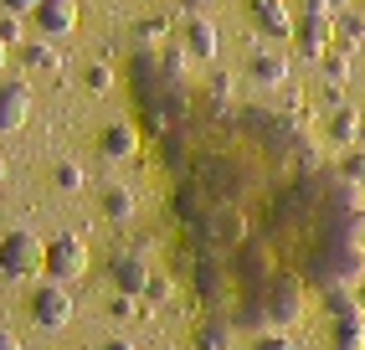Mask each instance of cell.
I'll return each mask as SVG.
<instances>
[{
    "label": "cell",
    "mask_w": 365,
    "mask_h": 350,
    "mask_svg": "<svg viewBox=\"0 0 365 350\" xmlns=\"http://www.w3.org/2000/svg\"><path fill=\"white\" fill-rule=\"evenodd\" d=\"M46 268V242L36 232H6L0 237V273L6 279H31Z\"/></svg>",
    "instance_id": "obj_1"
},
{
    "label": "cell",
    "mask_w": 365,
    "mask_h": 350,
    "mask_svg": "<svg viewBox=\"0 0 365 350\" xmlns=\"http://www.w3.org/2000/svg\"><path fill=\"white\" fill-rule=\"evenodd\" d=\"M294 41H299L304 57H324L329 46H334V11H299Z\"/></svg>",
    "instance_id": "obj_2"
},
{
    "label": "cell",
    "mask_w": 365,
    "mask_h": 350,
    "mask_svg": "<svg viewBox=\"0 0 365 350\" xmlns=\"http://www.w3.org/2000/svg\"><path fill=\"white\" fill-rule=\"evenodd\" d=\"M46 273H52L57 284H78L88 273V247L78 237H52L46 242Z\"/></svg>",
    "instance_id": "obj_3"
},
{
    "label": "cell",
    "mask_w": 365,
    "mask_h": 350,
    "mask_svg": "<svg viewBox=\"0 0 365 350\" xmlns=\"http://www.w3.org/2000/svg\"><path fill=\"white\" fill-rule=\"evenodd\" d=\"M31 319L41 324V330H62V324L72 319V294H67V284H41L36 294H31Z\"/></svg>",
    "instance_id": "obj_4"
},
{
    "label": "cell",
    "mask_w": 365,
    "mask_h": 350,
    "mask_svg": "<svg viewBox=\"0 0 365 350\" xmlns=\"http://www.w3.org/2000/svg\"><path fill=\"white\" fill-rule=\"evenodd\" d=\"M294 21H299V16H288L283 0H252V26H257L262 36L288 41V36H294Z\"/></svg>",
    "instance_id": "obj_5"
},
{
    "label": "cell",
    "mask_w": 365,
    "mask_h": 350,
    "mask_svg": "<svg viewBox=\"0 0 365 350\" xmlns=\"http://www.w3.org/2000/svg\"><path fill=\"white\" fill-rule=\"evenodd\" d=\"M36 26L46 36H67L72 26H78V0H36Z\"/></svg>",
    "instance_id": "obj_6"
},
{
    "label": "cell",
    "mask_w": 365,
    "mask_h": 350,
    "mask_svg": "<svg viewBox=\"0 0 365 350\" xmlns=\"http://www.w3.org/2000/svg\"><path fill=\"white\" fill-rule=\"evenodd\" d=\"M26 114H31V93H26V83H0V134L21 129V124H26Z\"/></svg>",
    "instance_id": "obj_7"
},
{
    "label": "cell",
    "mask_w": 365,
    "mask_h": 350,
    "mask_svg": "<svg viewBox=\"0 0 365 350\" xmlns=\"http://www.w3.org/2000/svg\"><path fill=\"white\" fill-rule=\"evenodd\" d=\"M113 284H118V294H144L150 289V263L139 253H118L113 258Z\"/></svg>",
    "instance_id": "obj_8"
},
{
    "label": "cell",
    "mask_w": 365,
    "mask_h": 350,
    "mask_svg": "<svg viewBox=\"0 0 365 350\" xmlns=\"http://www.w3.org/2000/svg\"><path fill=\"white\" fill-rule=\"evenodd\" d=\"M98 149H103V160H134L139 129H134V124H108V129L98 134Z\"/></svg>",
    "instance_id": "obj_9"
},
{
    "label": "cell",
    "mask_w": 365,
    "mask_h": 350,
    "mask_svg": "<svg viewBox=\"0 0 365 350\" xmlns=\"http://www.w3.org/2000/svg\"><path fill=\"white\" fill-rule=\"evenodd\" d=\"M247 78H252L257 88H278V83L288 78V57H283V52H252Z\"/></svg>",
    "instance_id": "obj_10"
},
{
    "label": "cell",
    "mask_w": 365,
    "mask_h": 350,
    "mask_svg": "<svg viewBox=\"0 0 365 350\" xmlns=\"http://www.w3.org/2000/svg\"><path fill=\"white\" fill-rule=\"evenodd\" d=\"M329 345H334V350H365V309H355V314H334Z\"/></svg>",
    "instance_id": "obj_11"
},
{
    "label": "cell",
    "mask_w": 365,
    "mask_h": 350,
    "mask_svg": "<svg viewBox=\"0 0 365 350\" xmlns=\"http://www.w3.org/2000/svg\"><path fill=\"white\" fill-rule=\"evenodd\" d=\"M180 41H185L190 57H216V26H211L206 16H190L185 31H180Z\"/></svg>",
    "instance_id": "obj_12"
},
{
    "label": "cell",
    "mask_w": 365,
    "mask_h": 350,
    "mask_svg": "<svg viewBox=\"0 0 365 350\" xmlns=\"http://www.w3.org/2000/svg\"><path fill=\"white\" fill-rule=\"evenodd\" d=\"M365 41V11H334V46H345V52H355V46Z\"/></svg>",
    "instance_id": "obj_13"
},
{
    "label": "cell",
    "mask_w": 365,
    "mask_h": 350,
    "mask_svg": "<svg viewBox=\"0 0 365 350\" xmlns=\"http://www.w3.org/2000/svg\"><path fill=\"white\" fill-rule=\"evenodd\" d=\"M103 216L108 221H129L134 216V191L129 186H103Z\"/></svg>",
    "instance_id": "obj_14"
},
{
    "label": "cell",
    "mask_w": 365,
    "mask_h": 350,
    "mask_svg": "<svg viewBox=\"0 0 365 350\" xmlns=\"http://www.w3.org/2000/svg\"><path fill=\"white\" fill-rule=\"evenodd\" d=\"M355 134H360V114L355 109H334L329 114V139L334 144H355Z\"/></svg>",
    "instance_id": "obj_15"
},
{
    "label": "cell",
    "mask_w": 365,
    "mask_h": 350,
    "mask_svg": "<svg viewBox=\"0 0 365 350\" xmlns=\"http://www.w3.org/2000/svg\"><path fill=\"white\" fill-rule=\"evenodd\" d=\"M83 181H88L83 165H72V160H62V165L52 170V186H57V191H83Z\"/></svg>",
    "instance_id": "obj_16"
},
{
    "label": "cell",
    "mask_w": 365,
    "mask_h": 350,
    "mask_svg": "<svg viewBox=\"0 0 365 350\" xmlns=\"http://www.w3.org/2000/svg\"><path fill=\"white\" fill-rule=\"evenodd\" d=\"M319 62H324V72H329L334 83H345V78H350V57H345V46H339V52H324Z\"/></svg>",
    "instance_id": "obj_17"
},
{
    "label": "cell",
    "mask_w": 365,
    "mask_h": 350,
    "mask_svg": "<svg viewBox=\"0 0 365 350\" xmlns=\"http://www.w3.org/2000/svg\"><path fill=\"white\" fill-rule=\"evenodd\" d=\"M83 83H88V88H93V93H108V88H113V72H108V67H103V62H93V67H88V72H83Z\"/></svg>",
    "instance_id": "obj_18"
},
{
    "label": "cell",
    "mask_w": 365,
    "mask_h": 350,
    "mask_svg": "<svg viewBox=\"0 0 365 350\" xmlns=\"http://www.w3.org/2000/svg\"><path fill=\"white\" fill-rule=\"evenodd\" d=\"M0 41H6V46H16V41H21V21H16V11L0 16Z\"/></svg>",
    "instance_id": "obj_19"
},
{
    "label": "cell",
    "mask_w": 365,
    "mask_h": 350,
    "mask_svg": "<svg viewBox=\"0 0 365 350\" xmlns=\"http://www.w3.org/2000/svg\"><path fill=\"white\" fill-rule=\"evenodd\" d=\"M196 345H201V350H227V335L216 330V324H206V330L196 335Z\"/></svg>",
    "instance_id": "obj_20"
},
{
    "label": "cell",
    "mask_w": 365,
    "mask_h": 350,
    "mask_svg": "<svg viewBox=\"0 0 365 350\" xmlns=\"http://www.w3.org/2000/svg\"><path fill=\"white\" fill-rule=\"evenodd\" d=\"M26 62L31 67H57V52H46V46H26Z\"/></svg>",
    "instance_id": "obj_21"
},
{
    "label": "cell",
    "mask_w": 365,
    "mask_h": 350,
    "mask_svg": "<svg viewBox=\"0 0 365 350\" xmlns=\"http://www.w3.org/2000/svg\"><path fill=\"white\" fill-rule=\"evenodd\" d=\"M252 350H294V340H288V335H257Z\"/></svg>",
    "instance_id": "obj_22"
},
{
    "label": "cell",
    "mask_w": 365,
    "mask_h": 350,
    "mask_svg": "<svg viewBox=\"0 0 365 350\" xmlns=\"http://www.w3.org/2000/svg\"><path fill=\"white\" fill-rule=\"evenodd\" d=\"M345 175L355 186H365V155H345Z\"/></svg>",
    "instance_id": "obj_23"
},
{
    "label": "cell",
    "mask_w": 365,
    "mask_h": 350,
    "mask_svg": "<svg viewBox=\"0 0 365 350\" xmlns=\"http://www.w3.org/2000/svg\"><path fill=\"white\" fill-rule=\"evenodd\" d=\"M108 314H113V319H129V314H134V294H118L113 304H108Z\"/></svg>",
    "instance_id": "obj_24"
},
{
    "label": "cell",
    "mask_w": 365,
    "mask_h": 350,
    "mask_svg": "<svg viewBox=\"0 0 365 350\" xmlns=\"http://www.w3.org/2000/svg\"><path fill=\"white\" fill-rule=\"evenodd\" d=\"M299 11H345V0H299Z\"/></svg>",
    "instance_id": "obj_25"
},
{
    "label": "cell",
    "mask_w": 365,
    "mask_h": 350,
    "mask_svg": "<svg viewBox=\"0 0 365 350\" xmlns=\"http://www.w3.org/2000/svg\"><path fill=\"white\" fill-rule=\"evenodd\" d=\"M165 36V21H144L139 26V41H160Z\"/></svg>",
    "instance_id": "obj_26"
},
{
    "label": "cell",
    "mask_w": 365,
    "mask_h": 350,
    "mask_svg": "<svg viewBox=\"0 0 365 350\" xmlns=\"http://www.w3.org/2000/svg\"><path fill=\"white\" fill-rule=\"evenodd\" d=\"M144 299H155V304H160V299H170V284H165V279H150V289H144Z\"/></svg>",
    "instance_id": "obj_27"
},
{
    "label": "cell",
    "mask_w": 365,
    "mask_h": 350,
    "mask_svg": "<svg viewBox=\"0 0 365 350\" xmlns=\"http://www.w3.org/2000/svg\"><path fill=\"white\" fill-rule=\"evenodd\" d=\"M0 6L16 11V16H31V11H36V0H0Z\"/></svg>",
    "instance_id": "obj_28"
},
{
    "label": "cell",
    "mask_w": 365,
    "mask_h": 350,
    "mask_svg": "<svg viewBox=\"0 0 365 350\" xmlns=\"http://www.w3.org/2000/svg\"><path fill=\"white\" fill-rule=\"evenodd\" d=\"M103 350H139V345H134V340H124V335H113V340H108Z\"/></svg>",
    "instance_id": "obj_29"
},
{
    "label": "cell",
    "mask_w": 365,
    "mask_h": 350,
    "mask_svg": "<svg viewBox=\"0 0 365 350\" xmlns=\"http://www.w3.org/2000/svg\"><path fill=\"white\" fill-rule=\"evenodd\" d=\"M0 350H21V340L16 335H0Z\"/></svg>",
    "instance_id": "obj_30"
},
{
    "label": "cell",
    "mask_w": 365,
    "mask_h": 350,
    "mask_svg": "<svg viewBox=\"0 0 365 350\" xmlns=\"http://www.w3.org/2000/svg\"><path fill=\"white\" fill-rule=\"evenodd\" d=\"M0 67H6V41H0Z\"/></svg>",
    "instance_id": "obj_31"
},
{
    "label": "cell",
    "mask_w": 365,
    "mask_h": 350,
    "mask_svg": "<svg viewBox=\"0 0 365 350\" xmlns=\"http://www.w3.org/2000/svg\"><path fill=\"white\" fill-rule=\"evenodd\" d=\"M360 309H365V284H360Z\"/></svg>",
    "instance_id": "obj_32"
},
{
    "label": "cell",
    "mask_w": 365,
    "mask_h": 350,
    "mask_svg": "<svg viewBox=\"0 0 365 350\" xmlns=\"http://www.w3.org/2000/svg\"><path fill=\"white\" fill-rule=\"evenodd\" d=\"M0 170H6V165H0Z\"/></svg>",
    "instance_id": "obj_33"
}]
</instances>
